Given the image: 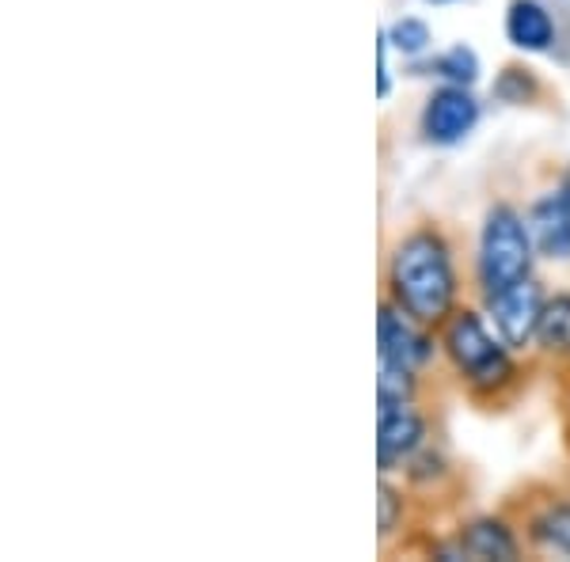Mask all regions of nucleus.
I'll use <instances>...</instances> for the list:
<instances>
[{"mask_svg":"<svg viewBox=\"0 0 570 562\" xmlns=\"http://www.w3.org/2000/svg\"><path fill=\"white\" fill-rule=\"evenodd\" d=\"M430 72H438V77H445L449 85H475L480 80V58H475V50H468V46H453V50H445L441 58H434V66Z\"/></svg>","mask_w":570,"mask_h":562,"instance_id":"nucleus-11","label":"nucleus"},{"mask_svg":"<svg viewBox=\"0 0 570 562\" xmlns=\"http://www.w3.org/2000/svg\"><path fill=\"white\" fill-rule=\"evenodd\" d=\"M461 551L472 559H518V543H513L510 529L499 521H475L461 536Z\"/></svg>","mask_w":570,"mask_h":562,"instance_id":"nucleus-10","label":"nucleus"},{"mask_svg":"<svg viewBox=\"0 0 570 562\" xmlns=\"http://www.w3.org/2000/svg\"><path fill=\"white\" fill-rule=\"evenodd\" d=\"M445 349L453 357V365L461 368L472 384L480 388H494L510 376V357L505 346L494 343L491 331L483 327V319L475 312H461V316L449 319L445 327Z\"/></svg>","mask_w":570,"mask_h":562,"instance_id":"nucleus-3","label":"nucleus"},{"mask_svg":"<svg viewBox=\"0 0 570 562\" xmlns=\"http://www.w3.org/2000/svg\"><path fill=\"white\" fill-rule=\"evenodd\" d=\"M434 4H449V0H434Z\"/></svg>","mask_w":570,"mask_h":562,"instance_id":"nucleus-17","label":"nucleus"},{"mask_svg":"<svg viewBox=\"0 0 570 562\" xmlns=\"http://www.w3.org/2000/svg\"><path fill=\"white\" fill-rule=\"evenodd\" d=\"M494 327H499L505 346H525L532 335L540 331V316H544V297H540V285L529 278L518 282L513 289L491 297Z\"/></svg>","mask_w":570,"mask_h":562,"instance_id":"nucleus-5","label":"nucleus"},{"mask_svg":"<svg viewBox=\"0 0 570 562\" xmlns=\"http://www.w3.org/2000/svg\"><path fill=\"white\" fill-rule=\"evenodd\" d=\"M422 445V418L407 403L381 411V430H376V460L381 472H392L403 456H411Z\"/></svg>","mask_w":570,"mask_h":562,"instance_id":"nucleus-8","label":"nucleus"},{"mask_svg":"<svg viewBox=\"0 0 570 562\" xmlns=\"http://www.w3.org/2000/svg\"><path fill=\"white\" fill-rule=\"evenodd\" d=\"M505 34L518 50L544 53L556 42V20L540 0H513L505 12Z\"/></svg>","mask_w":570,"mask_h":562,"instance_id":"nucleus-9","label":"nucleus"},{"mask_svg":"<svg viewBox=\"0 0 570 562\" xmlns=\"http://www.w3.org/2000/svg\"><path fill=\"white\" fill-rule=\"evenodd\" d=\"M395 513H400V502H395L392 486H381V536H389L395 529Z\"/></svg>","mask_w":570,"mask_h":562,"instance_id":"nucleus-16","label":"nucleus"},{"mask_svg":"<svg viewBox=\"0 0 570 562\" xmlns=\"http://www.w3.org/2000/svg\"><path fill=\"white\" fill-rule=\"evenodd\" d=\"M392 293L395 304L407 316L422 319V324H434V319L449 316L456 297V278L453 263H449V247L441 244V236L419 233L395 247Z\"/></svg>","mask_w":570,"mask_h":562,"instance_id":"nucleus-1","label":"nucleus"},{"mask_svg":"<svg viewBox=\"0 0 570 562\" xmlns=\"http://www.w3.org/2000/svg\"><path fill=\"white\" fill-rule=\"evenodd\" d=\"M480 122V103L472 99V91L461 85H449L434 91L426 99V110H422V134H426L430 145H456L464 141L468 134Z\"/></svg>","mask_w":570,"mask_h":562,"instance_id":"nucleus-4","label":"nucleus"},{"mask_svg":"<svg viewBox=\"0 0 570 562\" xmlns=\"http://www.w3.org/2000/svg\"><path fill=\"white\" fill-rule=\"evenodd\" d=\"M537 540L570 555V505H551L544 517H537Z\"/></svg>","mask_w":570,"mask_h":562,"instance_id":"nucleus-15","label":"nucleus"},{"mask_svg":"<svg viewBox=\"0 0 570 562\" xmlns=\"http://www.w3.org/2000/svg\"><path fill=\"white\" fill-rule=\"evenodd\" d=\"M376 343H381V362L395 365V368H411L415 373L419 365L430 362V338L419 335L392 304L381 308V324H376Z\"/></svg>","mask_w":570,"mask_h":562,"instance_id":"nucleus-7","label":"nucleus"},{"mask_svg":"<svg viewBox=\"0 0 570 562\" xmlns=\"http://www.w3.org/2000/svg\"><path fill=\"white\" fill-rule=\"evenodd\" d=\"M537 338L551 349H570V297H556L544 304Z\"/></svg>","mask_w":570,"mask_h":562,"instance_id":"nucleus-13","label":"nucleus"},{"mask_svg":"<svg viewBox=\"0 0 570 562\" xmlns=\"http://www.w3.org/2000/svg\"><path fill=\"white\" fill-rule=\"evenodd\" d=\"M411 392H415V376H411V368H395V365L381 362V381H376V403H381V411L407 403Z\"/></svg>","mask_w":570,"mask_h":562,"instance_id":"nucleus-14","label":"nucleus"},{"mask_svg":"<svg viewBox=\"0 0 570 562\" xmlns=\"http://www.w3.org/2000/svg\"><path fill=\"white\" fill-rule=\"evenodd\" d=\"M384 39L389 46L403 53V58H419V53L430 50V42H434V34H430L426 20H415V16H403V20H395L389 31H384Z\"/></svg>","mask_w":570,"mask_h":562,"instance_id":"nucleus-12","label":"nucleus"},{"mask_svg":"<svg viewBox=\"0 0 570 562\" xmlns=\"http://www.w3.org/2000/svg\"><path fill=\"white\" fill-rule=\"evenodd\" d=\"M529 233L532 244L551 259H570V183H563V187L551 190L532 206Z\"/></svg>","mask_w":570,"mask_h":562,"instance_id":"nucleus-6","label":"nucleus"},{"mask_svg":"<svg viewBox=\"0 0 570 562\" xmlns=\"http://www.w3.org/2000/svg\"><path fill=\"white\" fill-rule=\"evenodd\" d=\"M532 266V233L510 206H494L487 214L480 239V285L487 297L513 289L529 278Z\"/></svg>","mask_w":570,"mask_h":562,"instance_id":"nucleus-2","label":"nucleus"}]
</instances>
